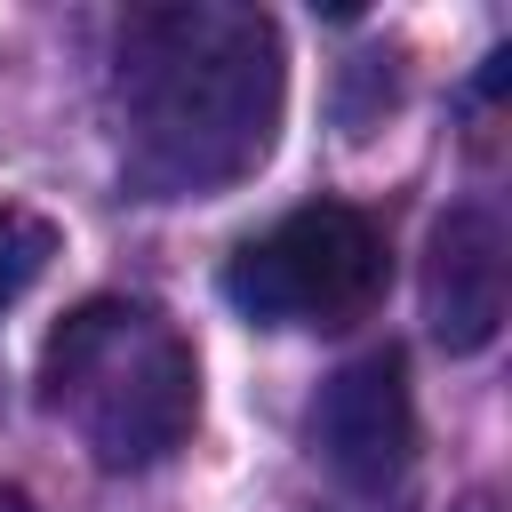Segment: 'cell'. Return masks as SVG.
<instances>
[{"instance_id":"cell-5","label":"cell","mask_w":512,"mask_h":512,"mask_svg":"<svg viewBox=\"0 0 512 512\" xmlns=\"http://www.w3.org/2000/svg\"><path fill=\"white\" fill-rule=\"evenodd\" d=\"M512 304V240L496 224V208L464 200L432 224L424 248V320L448 352H488Z\"/></svg>"},{"instance_id":"cell-6","label":"cell","mask_w":512,"mask_h":512,"mask_svg":"<svg viewBox=\"0 0 512 512\" xmlns=\"http://www.w3.org/2000/svg\"><path fill=\"white\" fill-rule=\"evenodd\" d=\"M56 248H64V232L40 216V208H16V200H0V312L56 264Z\"/></svg>"},{"instance_id":"cell-4","label":"cell","mask_w":512,"mask_h":512,"mask_svg":"<svg viewBox=\"0 0 512 512\" xmlns=\"http://www.w3.org/2000/svg\"><path fill=\"white\" fill-rule=\"evenodd\" d=\"M312 448L352 496H384L408 456H416V400H408V360L392 344L344 360L320 400H312Z\"/></svg>"},{"instance_id":"cell-2","label":"cell","mask_w":512,"mask_h":512,"mask_svg":"<svg viewBox=\"0 0 512 512\" xmlns=\"http://www.w3.org/2000/svg\"><path fill=\"white\" fill-rule=\"evenodd\" d=\"M40 408L64 416L104 472H144L192 440L200 360L160 304L88 296L40 344Z\"/></svg>"},{"instance_id":"cell-3","label":"cell","mask_w":512,"mask_h":512,"mask_svg":"<svg viewBox=\"0 0 512 512\" xmlns=\"http://www.w3.org/2000/svg\"><path fill=\"white\" fill-rule=\"evenodd\" d=\"M384 280H392L384 232L344 200H312V208L280 216L272 232L240 240L224 264L232 312H248L264 328H352L376 312Z\"/></svg>"},{"instance_id":"cell-1","label":"cell","mask_w":512,"mask_h":512,"mask_svg":"<svg viewBox=\"0 0 512 512\" xmlns=\"http://www.w3.org/2000/svg\"><path fill=\"white\" fill-rule=\"evenodd\" d=\"M120 160L152 200H200L264 168L280 128V24L240 0H160L112 48Z\"/></svg>"},{"instance_id":"cell-7","label":"cell","mask_w":512,"mask_h":512,"mask_svg":"<svg viewBox=\"0 0 512 512\" xmlns=\"http://www.w3.org/2000/svg\"><path fill=\"white\" fill-rule=\"evenodd\" d=\"M0 512H32V496H24V488H8V480H0Z\"/></svg>"}]
</instances>
